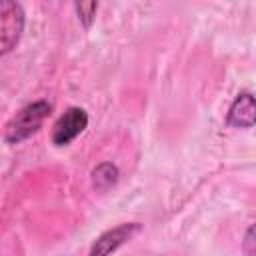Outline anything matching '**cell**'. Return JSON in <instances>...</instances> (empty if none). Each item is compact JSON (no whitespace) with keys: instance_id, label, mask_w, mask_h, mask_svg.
<instances>
[{"instance_id":"cell-1","label":"cell","mask_w":256,"mask_h":256,"mask_svg":"<svg viewBox=\"0 0 256 256\" xmlns=\"http://www.w3.org/2000/svg\"><path fill=\"white\" fill-rule=\"evenodd\" d=\"M52 106L46 100H36L28 106H24L6 126V142L8 144H18L24 138L32 136L44 122V118L50 114Z\"/></svg>"},{"instance_id":"cell-2","label":"cell","mask_w":256,"mask_h":256,"mask_svg":"<svg viewBox=\"0 0 256 256\" xmlns=\"http://www.w3.org/2000/svg\"><path fill=\"white\" fill-rule=\"evenodd\" d=\"M24 10L16 0L0 2V46L2 54H8L24 32Z\"/></svg>"},{"instance_id":"cell-3","label":"cell","mask_w":256,"mask_h":256,"mask_svg":"<svg viewBox=\"0 0 256 256\" xmlns=\"http://www.w3.org/2000/svg\"><path fill=\"white\" fill-rule=\"evenodd\" d=\"M88 124V114L84 108H78V106H72L68 108L54 124V130H52V142L56 146H66L70 144L78 134H82V130L86 128Z\"/></svg>"},{"instance_id":"cell-4","label":"cell","mask_w":256,"mask_h":256,"mask_svg":"<svg viewBox=\"0 0 256 256\" xmlns=\"http://www.w3.org/2000/svg\"><path fill=\"white\" fill-rule=\"evenodd\" d=\"M140 230V224L138 222H126V224H120L112 230H106L102 236H98L90 248V256H104V254H110L114 250H118L122 244H126L136 232Z\"/></svg>"},{"instance_id":"cell-5","label":"cell","mask_w":256,"mask_h":256,"mask_svg":"<svg viewBox=\"0 0 256 256\" xmlns=\"http://www.w3.org/2000/svg\"><path fill=\"white\" fill-rule=\"evenodd\" d=\"M228 124L236 128H248L256 124V98L248 92L238 94L228 110Z\"/></svg>"},{"instance_id":"cell-6","label":"cell","mask_w":256,"mask_h":256,"mask_svg":"<svg viewBox=\"0 0 256 256\" xmlns=\"http://www.w3.org/2000/svg\"><path fill=\"white\" fill-rule=\"evenodd\" d=\"M118 182V168L112 162H102L92 170V184L98 192L110 190Z\"/></svg>"},{"instance_id":"cell-7","label":"cell","mask_w":256,"mask_h":256,"mask_svg":"<svg viewBox=\"0 0 256 256\" xmlns=\"http://www.w3.org/2000/svg\"><path fill=\"white\" fill-rule=\"evenodd\" d=\"M76 4V14H78V20L82 22L84 28H88L94 20V14H96V6H98V0H74Z\"/></svg>"},{"instance_id":"cell-8","label":"cell","mask_w":256,"mask_h":256,"mask_svg":"<svg viewBox=\"0 0 256 256\" xmlns=\"http://www.w3.org/2000/svg\"><path fill=\"white\" fill-rule=\"evenodd\" d=\"M244 252L256 256V222L244 234Z\"/></svg>"}]
</instances>
